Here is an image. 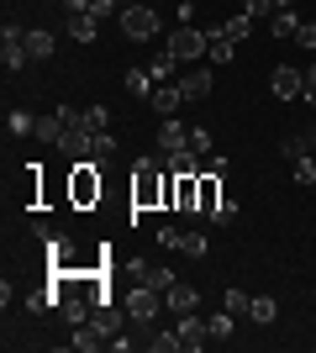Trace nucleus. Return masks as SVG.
<instances>
[{"label": "nucleus", "mask_w": 316, "mask_h": 353, "mask_svg": "<svg viewBox=\"0 0 316 353\" xmlns=\"http://www.w3.org/2000/svg\"><path fill=\"white\" fill-rule=\"evenodd\" d=\"M295 43H306V48H316V21H301V32H295Z\"/></svg>", "instance_id": "nucleus-41"}, {"label": "nucleus", "mask_w": 316, "mask_h": 353, "mask_svg": "<svg viewBox=\"0 0 316 353\" xmlns=\"http://www.w3.org/2000/svg\"><path fill=\"white\" fill-rule=\"evenodd\" d=\"M248 306H253V295H248V290H227L222 295V311H232V316H248Z\"/></svg>", "instance_id": "nucleus-29"}, {"label": "nucleus", "mask_w": 316, "mask_h": 353, "mask_svg": "<svg viewBox=\"0 0 316 353\" xmlns=\"http://www.w3.org/2000/svg\"><path fill=\"white\" fill-rule=\"evenodd\" d=\"M174 69H180V59H174L169 48H158V53H153V59H148V74H153V79H158V85H169V79H174Z\"/></svg>", "instance_id": "nucleus-20"}, {"label": "nucleus", "mask_w": 316, "mask_h": 353, "mask_svg": "<svg viewBox=\"0 0 316 353\" xmlns=\"http://www.w3.org/2000/svg\"><path fill=\"white\" fill-rule=\"evenodd\" d=\"M148 348H153V353H180V332H153Z\"/></svg>", "instance_id": "nucleus-36"}, {"label": "nucleus", "mask_w": 316, "mask_h": 353, "mask_svg": "<svg viewBox=\"0 0 316 353\" xmlns=\"http://www.w3.org/2000/svg\"><path fill=\"white\" fill-rule=\"evenodd\" d=\"M164 306L174 311V316H185V311H196V306H200V295H196V285H185V280H174V285H169V290H164Z\"/></svg>", "instance_id": "nucleus-9"}, {"label": "nucleus", "mask_w": 316, "mask_h": 353, "mask_svg": "<svg viewBox=\"0 0 316 353\" xmlns=\"http://www.w3.org/2000/svg\"><path fill=\"white\" fill-rule=\"evenodd\" d=\"M121 85H127V95H137V101H153V74L148 69H127V79H121Z\"/></svg>", "instance_id": "nucleus-19"}, {"label": "nucleus", "mask_w": 316, "mask_h": 353, "mask_svg": "<svg viewBox=\"0 0 316 353\" xmlns=\"http://www.w3.org/2000/svg\"><path fill=\"white\" fill-rule=\"evenodd\" d=\"M180 105H185V90L174 85V79L153 90V111H158V117H180Z\"/></svg>", "instance_id": "nucleus-12"}, {"label": "nucleus", "mask_w": 316, "mask_h": 353, "mask_svg": "<svg viewBox=\"0 0 316 353\" xmlns=\"http://www.w3.org/2000/svg\"><path fill=\"white\" fill-rule=\"evenodd\" d=\"M232 322H238V316H232V311H216V316H211V322H206L211 343H227V338H232Z\"/></svg>", "instance_id": "nucleus-26"}, {"label": "nucleus", "mask_w": 316, "mask_h": 353, "mask_svg": "<svg viewBox=\"0 0 316 353\" xmlns=\"http://www.w3.org/2000/svg\"><path fill=\"white\" fill-rule=\"evenodd\" d=\"M242 11L258 21V16H274V0H242Z\"/></svg>", "instance_id": "nucleus-39"}, {"label": "nucleus", "mask_w": 316, "mask_h": 353, "mask_svg": "<svg viewBox=\"0 0 316 353\" xmlns=\"http://www.w3.org/2000/svg\"><path fill=\"white\" fill-rule=\"evenodd\" d=\"M85 127H90V132H111V105H85Z\"/></svg>", "instance_id": "nucleus-27"}, {"label": "nucleus", "mask_w": 316, "mask_h": 353, "mask_svg": "<svg viewBox=\"0 0 316 353\" xmlns=\"http://www.w3.org/2000/svg\"><path fill=\"white\" fill-rule=\"evenodd\" d=\"M269 32H274V37H295V32H301L295 6H290V11H274V16H269Z\"/></svg>", "instance_id": "nucleus-22"}, {"label": "nucleus", "mask_w": 316, "mask_h": 353, "mask_svg": "<svg viewBox=\"0 0 316 353\" xmlns=\"http://www.w3.org/2000/svg\"><path fill=\"white\" fill-rule=\"evenodd\" d=\"M53 48H59V43H53V32H37V27L27 32V53H32V59H53Z\"/></svg>", "instance_id": "nucleus-24"}, {"label": "nucleus", "mask_w": 316, "mask_h": 353, "mask_svg": "<svg viewBox=\"0 0 316 353\" xmlns=\"http://www.w3.org/2000/svg\"><path fill=\"white\" fill-rule=\"evenodd\" d=\"M253 27H258V21H253L248 11H232V16L222 21V32L232 37V43H242V37H253Z\"/></svg>", "instance_id": "nucleus-21"}, {"label": "nucleus", "mask_w": 316, "mask_h": 353, "mask_svg": "<svg viewBox=\"0 0 316 353\" xmlns=\"http://www.w3.org/2000/svg\"><path fill=\"white\" fill-rule=\"evenodd\" d=\"M290 6H295V0H274V11H290Z\"/></svg>", "instance_id": "nucleus-44"}, {"label": "nucleus", "mask_w": 316, "mask_h": 353, "mask_svg": "<svg viewBox=\"0 0 316 353\" xmlns=\"http://www.w3.org/2000/svg\"><path fill=\"white\" fill-rule=\"evenodd\" d=\"M211 227H232V221H238V206H232V201H227V195H222V206H216V211H211Z\"/></svg>", "instance_id": "nucleus-35"}, {"label": "nucleus", "mask_w": 316, "mask_h": 353, "mask_svg": "<svg viewBox=\"0 0 316 353\" xmlns=\"http://www.w3.org/2000/svg\"><path fill=\"white\" fill-rule=\"evenodd\" d=\"M185 148L200 153V159H211V132H206V127H190V143H185Z\"/></svg>", "instance_id": "nucleus-37"}, {"label": "nucleus", "mask_w": 316, "mask_h": 353, "mask_svg": "<svg viewBox=\"0 0 316 353\" xmlns=\"http://www.w3.org/2000/svg\"><path fill=\"white\" fill-rule=\"evenodd\" d=\"M111 153H116V132H95V148H90V159H111Z\"/></svg>", "instance_id": "nucleus-34"}, {"label": "nucleus", "mask_w": 316, "mask_h": 353, "mask_svg": "<svg viewBox=\"0 0 316 353\" xmlns=\"http://www.w3.org/2000/svg\"><path fill=\"white\" fill-rule=\"evenodd\" d=\"M0 63H6V69H27L32 63V53H27V43H0Z\"/></svg>", "instance_id": "nucleus-23"}, {"label": "nucleus", "mask_w": 316, "mask_h": 353, "mask_svg": "<svg viewBox=\"0 0 316 353\" xmlns=\"http://www.w3.org/2000/svg\"><path fill=\"white\" fill-rule=\"evenodd\" d=\"M132 280L148 285V290H169V285H174V269H169V264H137Z\"/></svg>", "instance_id": "nucleus-11"}, {"label": "nucleus", "mask_w": 316, "mask_h": 353, "mask_svg": "<svg viewBox=\"0 0 316 353\" xmlns=\"http://www.w3.org/2000/svg\"><path fill=\"white\" fill-rule=\"evenodd\" d=\"M290 174H295V185H316V148L306 153V159L290 163Z\"/></svg>", "instance_id": "nucleus-28"}, {"label": "nucleus", "mask_w": 316, "mask_h": 353, "mask_svg": "<svg viewBox=\"0 0 316 353\" xmlns=\"http://www.w3.org/2000/svg\"><path fill=\"white\" fill-rule=\"evenodd\" d=\"M311 148H316V132H311Z\"/></svg>", "instance_id": "nucleus-46"}, {"label": "nucleus", "mask_w": 316, "mask_h": 353, "mask_svg": "<svg viewBox=\"0 0 316 353\" xmlns=\"http://www.w3.org/2000/svg\"><path fill=\"white\" fill-rule=\"evenodd\" d=\"M174 85L185 90V101H206V95H211V74L206 69H190V74H180Z\"/></svg>", "instance_id": "nucleus-15"}, {"label": "nucleus", "mask_w": 316, "mask_h": 353, "mask_svg": "<svg viewBox=\"0 0 316 353\" xmlns=\"http://www.w3.org/2000/svg\"><path fill=\"white\" fill-rule=\"evenodd\" d=\"M90 322L101 327L105 338H116V332H121V322H132V316H127V311H116V306H111V301H95V311H90Z\"/></svg>", "instance_id": "nucleus-10"}, {"label": "nucleus", "mask_w": 316, "mask_h": 353, "mask_svg": "<svg viewBox=\"0 0 316 353\" xmlns=\"http://www.w3.org/2000/svg\"><path fill=\"white\" fill-rule=\"evenodd\" d=\"M280 153H285L290 163H295V159H306V153H311V137H285V143H280Z\"/></svg>", "instance_id": "nucleus-33"}, {"label": "nucleus", "mask_w": 316, "mask_h": 353, "mask_svg": "<svg viewBox=\"0 0 316 353\" xmlns=\"http://www.w3.org/2000/svg\"><path fill=\"white\" fill-rule=\"evenodd\" d=\"M232 53H238V43H232V37H227L222 27L211 32V48H206V59L216 63V69H222V63H232Z\"/></svg>", "instance_id": "nucleus-18"}, {"label": "nucleus", "mask_w": 316, "mask_h": 353, "mask_svg": "<svg viewBox=\"0 0 316 353\" xmlns=\"http://www.w3.org/2000/svg\"><path fill=\"white\" fill-rule=\"evenodd\" d=\"M180 227H158V248H180Z\"/></svg>", "instance_id": "nucleus-40"}, {"label": "nucleus", "mask_w": 316, "mask_h": 353, "mask_svg": "<svg viewBox=\"0 0 316 353\" xmlns=\"http://www.w3.org/2000/svg\"><path fill=\"white\" fill-rule=\"evenodd\" d=\"M169 53H174V59H200V53H206V48H211V32H200L196 27V21H180V27H174V37H169Z\"/></svg>", "instance_id": "nucleus-3"}, {"label": "nucleus", "mask_w": 316, "mask_h": 353, "mask_svg": "<svg viewBox=\"0 0 316 353\" xmlns=\"http://www.w3.org/2000/svg\"><path fill=\"white\" fill-rule=\"evenodd\" d=\"M174 332H180V348H185V353H196V348H206V343H211L206 322H200L196 311H185V316H180V327H174Z\"/></svg>", "instance_id": "nucleus-8"}, {"label": "nucleus", "mask_w": 316, "mask_h": 353, "mask_svg": "<svg viewBox=\"0 0 316 353\" xmlns=\"http://www.w3.org/2000/svg\"><path fill=\"white\" fill-rule=\"evenodd\" d=\"M90 6H95V0H63V11H69V16H79V11H90Z\"/></svg>", "instance_id": "nucleus-43"}, {"label": "nucleus", "mask_w": 316, "mask_h": 353, "mask_svg": "<svg viewBox=\"0 0 316 353\" xmlns=\"http://www.w3.org/2000/svg\"><path fill=\"white\" fill-rule=\"evenodd\" d=\"M180 253H185V259H206V232H185L180 237Z\"/></svg>", "instance_id": "nucleus-31"}, {"label": "nucleus", "mask_w": 316, "mask_h": 353, "mask_svg": "<svg viewBox=\"0 0 316 353\" xmlns=\"http://www.w3.org/2000/svg\"><path fill=\"white\" fill-rule=\"evenodd\" d=\"M32 137H43V143H53V148H59V137H63L59 117H37V132H32Z\"/></svg>", "instance_id": "nucleus-32"}, {"label": "nucleus", "mask_w": 316, "mask_h": 353, "mask_svg": "<svg viewBox=\"0 0 316 353\" xmlns=\"http://www.w3.org/2000/svg\"><path fill=\"white\" fill-rule=\"evenodd\" d=\"M121 6H143V0H121Z\"/></svg>", "instance_id": "nucleus-45"}, {"label": "nucleus", "mask_w": 316, "mask_h": 353, "mask_svg": "<svg viewBox=\"0 0 316 353\" xmlns=\"http://www.w3.org/2000/svg\"><path fill=\"white\" fill-rule=\"evenodd\" d=\"M158 311H164V290H148V285L132 280V290H127V316H132L137 327H148Z\"/></svg>", "instance_id": "nucleus-5"}, {"label": "nucleus", "mask_w": 316, "mask_h": 353, "mask_svg": "<svg viewBox=\"0 0 316 353\" xmlns=\"http://www.w3.org/2000/svg\"><path fill=\"white\" fill-rule=\"evenodd\" d=\"M153 201H174V174H169V185H158V163L137 159V174H132V221L143 216Z\"/></svg>", "instance_id": "nucleus-1"}, {"label": "nucleus", "mask_w": 316, "mask_h": 353, "mask_svg": "<svg viewBox=\"0 0 316 353\" xmlns=\"http://www.w3.org/2000/svg\"><path fill=\"white\" fill-rule=\"evenodd\" d=\"M301 95H306V105H316V69H306V90Z\"/></svg>", "instance_id": "nucleus-42"}, {"label": "nucleus", "mask_w": 316, "mask_h": 353, "mask_svg": "<svg viewBox=\"0 0 316 353\" xmlns=\"http://www.w3.org/2000/svg\"><path fill=\"white\" fill-rule=\"evenodd\" d=\"M48 306H59V301H53V290H32V295H27V311H32V316H43Z\"/></svg>", "instance_id": "nucleus-38"}, {"label": "nucleus", "mask_w": 316, "mask_h": 353, "mask_svg": "<svg viewBox=\"0 0 316 353\" xmlns=\"http://www.w3.org/2000/svg\"><path fill=\"white\" fill-rule=\"evenodd\" d=\"M6 127H11V137H27V132H37V117H27V111H11V117H6Z\"/></svg>", "instance_id": "nucleus-30"}, {"label": "nucleus", "mask_w": 316, "mask_h": 353, "mask_svg": "<svg viewBox=\"0 0 316 353\" xmlns=\"http://www.w3.org/2000/svg\"><path fill=\"white\" fill-rule=\"evenodd\" d=\"M248 316H253L258 327H269L274 316H280V306H274V295H253V306H248Z\"/></svg>", "instance_id": "nucleus-25"}, {"label": "nucleus", "mask_w": 316, "mask_h": 353, "mask_svg": "<svg viewBox=\"0 0 316 353\" xmlns=\"http://www.w3.org/2000/svg\"><path fill=\"white\" fill-rule=\"evenodd\" d=\"M169 174H206V159L190 153V148H180V153H169Z\"/></svg>", "instance_id": "nucleus-17"}, {"label": "nucleus", "mask_w": 316, "mask_h": 353, "mask_svg": "<svg viewBox=\"0 0 316 353\" xmlns=\"http://www.w3.org/2000/svg\"><path fill=\"white\" fill-rule=\"evenodd\" d=\"M69 195H74V206L101 201V159H79L74 163V185H69Z\"/></svg>", "instance_id": "nucleus-4"}, {"label": "nucleus", "mask_w": 316, "mask_h": 353, "mask_svg": "<svg viewBox=\"0 0 316 353\" xmlns=\"http://www.w3.org/2000/svg\"><path fill=\"white\" fill-rule=\"evenodd\" d=\"M216 6H227V0H216Z\"/></svg>", "instance_id": "nucleus-47"}, {"label": "nucleus", "mask_w": 316, "mask_h": 353, "mask_svg": "<svg viewBox=\"0 0 316 353\" xmlns=\"http://www.w3.org/2000/svg\"><path fill=\"white\" fill-rule=\"evenodd\" d=\"M69 37H74V43H95V37H101V16H95V11L69 16Z\"/></svg>", "instance_id": "nucleus-14"}, {"label": "nucleus", "mask_w": 316, "mask_h": 353, "mask_svg": "<svg viewBox=\"0 0 316 353\" xmlns=\"http://www.w3.org/2000/svg\"><path fill=\"white\" fill-rule=\"evenodd\" d=\"M269 90L280 95V101H295V95L306 90V74L295 69V63H280V69L269 74Z\"/></svg>", "instance_id": "nucleus-6"}, {"label": "nucleus", "mask_w": 316, "mask_h": 353, "mask_svg": "<svg viewBox=\"0 0 316 353\" xmlns=\"http://www.w3.org/2000/svg\"><path fill=\"white\" fill-rule=\"evenodd\" d=\"M105 343H111V338H105V332H101L95 322H79V327H74V338H69V348H79V353H95V348H105Z\"/></svg>", "instance_id": "nucleus-13"}, {"label": "nucleus", "mask_w": 316, "mask_h": 353, "mask_svg": "<svg viewBox=\"0 0 316 353\" xmlns=\"http://www.w3.org/2000/svg\"><path fill=\"white\" fill-rule=\"evenodd\" d=\"M222 206V174H200V216H211V211Z\"/></svg>", "instance_id": "nucleus-16"}, {"label": "nucleus", "mask_w": 316, "mask_h": 353, "mask_svg": "<svg viewBox=\"0 0 316 353\" xmlns=\"http://www.w3.org/2000/svg\"><path fill=\"white\" fill-rule=\"evenodd\" d=\"M121 32H127V37H132V43H153V37H158V11H153L148 0H143V6H121Z\"/></svg>", "instance_id": "nucleus-2"}, {"label": "nucleus", "mask_w": 316, "mask_h": 353, "mask_svg": "<svg viewBox=\"0 0 316 353\" xmlns=\"http://www.w3.org/2000/svg\"><path fill=\"white\" fill-rule=\"evenodd\" d=\"M185 143H190V127H185L180 117H164V121H158V153H164V159H169V153H180Z\"/></svg>", "instance_id": "nucleus-7"}]
</instances>
